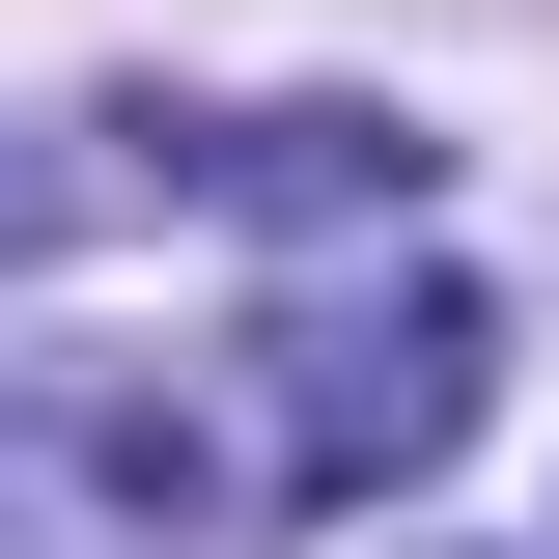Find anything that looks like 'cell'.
Instances as JSON below:
<instances>
[{"instance_id":"1","label":"cell","mask_w":559,"mask_h":559,"mask_svg":"<svg viewBox=\"0 0 559 559\" xmlns=\"http://www.w3.org/2000/svg\"><path fill=\"white\" fill-rule=\"evenodd\" d=\"M252 364H280V419H252V448H280L308 503H364V476H419V448H476L503 308H476V280H308Z\"/></svg>"},{"instance_id":"2","label":"cell","mask_w":559,"mask_h":559,"mask_svg":"<svg viewBox=\"0 0 559 559\" xmlns=\"http://www.w3.org/2000/svg\"><path fill=\"white\" fill-rule=\"evenodd\" d=\"M0 559H224V476L112 364H0Z\"/></svg>"}]
</instances>
